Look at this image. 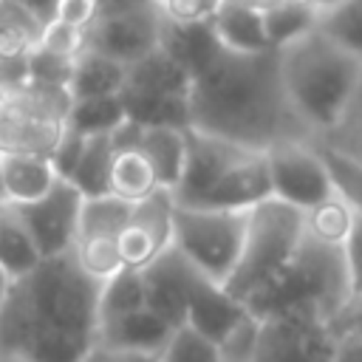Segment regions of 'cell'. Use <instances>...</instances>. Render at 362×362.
<instances>
[{
    "label": "cell",
    "mask_w": 362,
    "mask_h": 362,
    "mask_svg": "<svg viewBox=\"0 0 362 362\" xmlns=\"http://www.w3.org/2000/svg\"><path fill=\"white\" fill-rule=\"evenodd\" d=\"M127 119L122 96H96V99H71L65 124L85 136L113 133Z\"/></svg>",
    "instance_id": "83f0119b"
},
{
    "label": "cell",
    "mask_w": 362,
    "mask_h": 362,
    "mask_svg": "<svg viewBox=\"0 0 362 362\" xmlns=\"http://www.w3.org/2000/svg\"><path fill=\"white\" fill-rule=\"evenodd\" d=\"M337 334L325 320L303 314L260 317L252 362H331Z\"/></svg>",
    "instance_id": "8fae6325"
},
{
    "label": "cell",
    "mask_w": 362,
    "mask_h": 362,
    "mask_svg": "<svg viewBox=\"0 0 362 362\" xmlns=\"http://www.w3.org/2000/svg\"><path fill=\"white\" fill-rule=\"evenodd\" d=\"M354 218H356V206L337 189L328 201H322L305 212V232L320 240L342 246V240L348 238V232L354 226Z\"/></svg>",
    "instance_id": "f1b7e54d"
},
{
    "label": "cell",
    "mask_w": 362,
    "mask_h": 362,
    "mask_svg": "<svg viewBox=\"0 0 362 362\" xmlns=\"http://www.w3.org/2000/svg\"><path fill=\"white\" fill-rule=\"evenodd\" d=\"M99 11H102V0H57V6H54L57 20H65L79 28H90L93 20L99 17Z\"/></svg>",
    "instance_id": "f35d334b"
},
{
    "label": "cell",
    "mask_w": 362,
    "mask_h": 362,
    "mask_svg": "<svg viewBox=\"0 0 362 362\" xmlns=\"http://www.w3.org/2000/svg\"><path fill=\"white\" fill-rule=\"evenodd\" d=\"M130 209H133V201H124L113 192L85 198L76 238H119V232L130 221Z\"/></svg>",
    "instance_id": "484cf974"
},
{
    "label": "cell",
    "mask_w": 362,
    "mask_h": 362,
    "mask_svg": "<svg viewBox=\"0 0 362 362\" xmlns=\"http://www.w3.org/2000/svg\"><path fill=\"white\" fill-rule=\"evenodd\" d=\"M158 362H223V354L218 342L184 322L170 334L164 351L158 354Z\"/></svg>",
    "instance_id": "4dcf8cb0"
},
{
    "label": "cell",
    "mask_w": 362,
    "mask_h": 362,
    "mask_svg": "<svg viewBox=\"0 0 362 362\" xmlns=\"http://www.w3.org/2000/svg\"><path fill=\"white\" fill-rule=\"evenodd\" d=\"M144 283V300L147 308H153L158 317H164L173 328L187 322V305L195 277L201 274L173 243L161 249L147 266L139 269Z\"/></svg>",
    "instance_id": "5bb4252c"
},
{
    "label": "cell",
    "mask_w": 362,
    "mask_h": 362,
    "mask_svg": "<svg viewBox=\"0 0 362 362\" xmlns=\"http://www.w3.org/2000/svg\"><path fill=\"white\" fill-rule=\"evenodd\" d=\"M156 187H161L158 175L139 147L116 150L113 167H110V192L113 195H119L124 201H139V198L150 195Z\"/></svg>",
    "instance_id": "d4e9b609"
},
{
    "label": "cell",
    "mask_w": 362,
    "mask_h": 362,
    "mask_svg": "<svg viewBox=\"0 0 362 362\" xmlns=\"http://www.w3.org/2000/svg\"><path fill=\"white\" fill-rule=\"evenodd\" d=\"M161 249H167L158 238H153L144 226L127 221V226L119 232V252H122V263L130 269H141L147 266Z\"/></svg>",
    "instance_id": "e575fe53"
},
{
    "label": "cell",
    "mask_w": 362,
    "mask_h": 362,
    "mask_svg": "<svg viewBox=\"0 0 362 362\" xmlns=\"http://www.w3.org/2000/svg\"><path fill=\"white\" fill-rule=\"evenodd\" d=\"M317 28L339 48L362 59V0H345L328 11H320Z\"/></svg>",
    "instance_id": "f546056e"
},
{
    "label": "cell",
    "mask_w": 362,
    "mask_h": 362,
    "mask_svg": "<svg viewBox=\"0 0 362 362\" xmlns=\"http://www.w3.org/2000/svg\"><path fill=\"white\" fill-rule=\"evenodd\" d=\"M317 141H325L331 147H339L356 158H362V85L351 102V110L345 116V122L328 136V139H317Z\"/></svg>",
    "instance_id": "d590c367"
},
{
    "label": "cell",
    "mask_w": 362,
    "mask_h": 362,
    "mask_svg": "<svg viewBox=\"0 0 362 362\" xmlns=\"http://www.w3.org/2000/svg\"><path fill=\"white\" fill-rule=\"evenodd\" d=\"M99 280L88 277L74 252L42 257L11 280L0 303V359L85 362L96 342Z\"/></svg>",
    "instance_id": "6da1fadb"
},
{
    "label": "cell",
    "mask_w": 362,
    "mask_h": 362,
    "mask_svg": "<svg viewBox=\"0 0 362 362\" xmlns=\"http://www.w3.org/2000/svg\"><path fill=\"white\" fill-rule=\"evenodd\" d=\"M334 334H345V331H354V334H362V291L356 294H348L345 305L334 314V320L328 322Z\"/></svg>",
    "instance_id": "60d3db41"
},
{
    "label": "cell",
    "mask_w": 362,
    "mask_h": 362,
    "mask_svg": "<svg viewBox=\"0 0 362 362\" xmlns=\"http://www.w3.org/2000/svg\"><path fill=\"white\" fill-rule=\"evenodd\" d=\"M59 181L51 156L28 150H0V189L11 204L42 198Z\"/></svg>",
    "instance_id": "e0dca14e"
},
{
    "label": "cell",
    "mask_w": 362,
    "mask_h": 362,
    "mask_svg": "<svg viewBox=\"0 0 362 362\" xmlns=\"http://www.w3.org/2000/svg\"><path fill=\"white\" fill-rule=\"evenodd\" d=\"M161 25L164 17L150 0L107 8L88 28V48L130 65L161 45Z\"/></svg>",
    "instance_id": "30bf717a"
},
{
    "label": "cell",
    "mask_w": 362,
    "mask_h": 362,
    "mask_svg": "<svg viewBox=\"0 0 362 362\" xmlns=\"http://www.w3.org/2000/svg\"><path fill=\"white\" fill-rule=\"evenodd\" d=\"M209 28L221 48L238 51V54H257V51H274L266 40L263 28V11L252 0H218Z\"/></svg>",
    "instance_id": "2e32d148"
},
{
    "label": "cell",
    "mask_w": 362,
    "mask_h": 362,
    "mask_svg": "<svg viewBox=\"0 0 362 362\" xmlns=\"http://www.w3.org/2000/svg\"><path fill=\"white\" fill-rule=\"evenodd\" d=\"M68 107L71 93L62 88L23 85L0 90V150L51 156L65 130Z\"/></svg>",
    "instance_id": "ba28073f"
},
{
    "label": "cell",
    "mask_w": 362,
    "mask_h": 362,
    "mask_svg": "<svg viewBox=\"0 0 362 362\" xmlns=\"http://www.w3.org/2000/svg\"><path fill=\"white\" fill-rule=\"evenodd\" d=\"M175 328L158 317L153 308L141 305L136 311H127L122 317L105 320L96 328V342L99 345H113V348H130V351H147V354H161L170 334Z\"/></svg>",
    "instance_id": "ac0fdd59"
},
{
    "label": "cell",
    "mask_w": 362,
    "mask_h": 362,
    "mask_svg": "<svg viewBox=\"0 0 362 362\" xmlns=\"http://www.w3.org/2000/svg\"><path fill=\"white\" fill-rule=\"evenodd\" d=\"M246 317H249V305L232 297L223 288V283L209 280L204 272L195 277L187 305V322L195 331H201L204 337L221 345Z\"/></svg>",
    "instance_id": "9a60e30c"
},
{
    "label": "cell",
    "mask_w": 362,
    "mask_h": 362,
    "mask_svg": "<svg viewBox=\"0 0 362 362\" xmlns=\"http://www.w3.org/2000/svg\"><path fill=\"white\" fill-rule=\"evenodd\" d=\"M272 198H280L303 212L328 201L337 192L331 167L314 139H280L263 150Z\"/></svg>",
    "instance_id": "9c48e42d"
},
{
    "label": "cell",
    "mask_w": 362,
    "mask_h": 362,
    "mask_svg": "<svg viewBox=\"0 0 362 362\" xmlns=\"http://www.w3.org/2000/svg\"><path fill=\"white\" fill-rule=\"evenodd\" d=\"M255 147L229 141L223 136L198 130L187 124V158L181 178L173 189L175 204L181 206H204L209 192L221 184V178Z\"/></svg>",
    "instance_id": "4fadbf2b"
},
{
    "label": "cell",
    "mask_w": 362,
    "mask_h": 362,
    "mask_svg": "<svg viewBox=\"0 0 362 362\" xmlns=\"http://www.w3.org/2000/svg\"><path fill=\"white\" fill-rule=\"evenodd\" d=\"M74 257L82 266V272L99 283L124 266L119 252V238H76Z\"/></svg>",
    "instance_id": "1f68e13d"
},
{
    "label": "cell",
    "mask_w": 362,
    "mask_h": 362,
    "mask_svg": "<svg viewBox=\"0 0 362 362\" xmlns=\"http://www.w3.org/2000/svg\"><path fill=\"white\" fill-rule=\"evenodd\" d=\"M189 68L164 45L127 65V82L119 93L130 119L141 124H189Z\"/></svg>",
    "instance_id": "52a82bcc"
},
{
    "label": "cell",
    "mask_w": 362,
    "mask_h": 362,
    "mask_svg": "<svg viewBox=\"0 0 362 362\" xmlns=\"http://www.w3.org/2000/svg\"><path fill=\"white\" fill-rule=\"evenodd\" d=\"M40 252L17 212V204L0 195V266L11 274L20 277L31 272L40 263Z\"/></svg>",
    "instance_id": "44dd1931"
},
{
    "label": "cell",
    "mask_w": 362,
    "mask_h": 362,
    "mask_svg": "<svg viewBox=\"0 0 362 362\" xmlns=\"http://www.w3.org/2000/svg\"><path fill=\"white\" fill-rule=\"evenodd\" d=\"M82 201H85V195L68 178H59L42 198L17 204V212L25 223L40 257H57V255L74 252Z\"/></svg>",
    "instance_id": "7c38bea8"
},
{
    "label": "cell",
    "mask_w": 362,
    "mask_h": 362,
    "mask_svg": "<svg viewBox=\"0 0 362 362\" xmlns=\"http://www.w3.org/2000/svg\"><path fill=\"white\" fill-rule=\"evenodd\" d=\"M127 82V65L85 48L76 59H74V71H71V82H68V93L71 99H96V96H119L124 90Z\"/></svg>",
    "instance_id": "ffe728a7"
},
{
    "label": "cell",
    "mask_w": 362,
    "mask_h": 362,
    "mask_svg": "<svg viewBox=\"0 0 362 362\" xmlns=\"http://www.w3.org/2000/svg\"><path fill=\"white\" fill-rule=\"evenodd\" d=\"M11 280H14V277L0 266V303H3V297H6V291H8V286H11Z\"/></svg>",
    "instance_id": "ee69618b"
},
{
    "label": "cell",
    "mask_w": 362,
    "mask_h": 362,
    "mask_svg": "<svg viewBox=\"0 0 362 362\" xmlns=\"http://www.w3.org/2000/svg\"><path fill=\"white\" fill-rule=\"evenodd\" d=\"M85 141H88L85 133H79V130H74L71 124H65V130H62L57 147L51 150V161H54V170H57L59 178H68V175L74 173V167H76V161H79V156H82Z\"/></svg>",
    "instance_id": "8d00e7d4"
},
{
    "label": "cell",
    "mask_w": 362,
    "mask_h": 362,
    "mask_svg": "<svg viewBox=\"0 0 362 362\" xmlns=\"http://www.w3.org/2000/svg\"><path fill=\"white\" fill-rule=\"evenodd\" d=\"M189 127L266 150L280 139H311L288 105L277 51L218 48L189 85Z\"/></svg>",
    "instance_id": "7a4b0ae2"
},
{
    "label": "cell",
    "mask_w": 362,
    "mask_h": 362,
    "mask_svg": "<svg viewBox=\"0 0 362 362\" xmlns=\"http://www.w3.org/2000/svg\"><path fill=\"white\" fill-rule=\"evenodd\" d=\"M311 3H314L317 11H328V8H334V6H339V3H345V0H311Z\"/></svg>",
    "instance_id": "f6af8a7d"
},
{
    "label": "cell",
    "mask_w": 362,
    "mask_h": 362,
    "mask_svg": "<svg viewBox=\"0 0 362 362\" xmlns=\"http://www.w3.org/2000/svg\"><path fill=\"white\" fill-rule=\"evenodd\" d=\"M351 294L342 246L320 240L305 232L294 257L246 300L257 317L269 314H303L331 322Z\"/></svg>",
    "instance_id": "277c9868"
},
{
    "label": "cell",
    "mask_w": 362,
    "mask_h": 362,
    "mask_svg": "<svg viewBox=\"0 0 362 362\" xmlns=\"http://www.w3.org/2000/svg\"><path fill=\"white\" fill-rule=\"evenodd\" d=\"M136 147L147 156L153 164L158 184L167 189H175L184 158H187V127L178 124H141L139 122V139Z\"/></svg>",
    "instance_id": "d6986e66"
},
{
    "label": "cell",
    "mask_w": 362,
    "mask_h": 362,
    "mask_svg": "<svg viewBox=\"0 0 362 362\" xmlns=\"http://www.w3.org/2000/svg\"><path fill=\"white\" fill-rule=\"evenodd\" d=\"M113 156H116V147H113L110 133L88 136V141H85V147H82V156H79L74 173L68 175V181H71L85 198L110 192V167H113Z\"/></svg>",
    "instance_id": "603a6c76"
},
{
    "label": "cell",
    "mask_w": 362,
    "mask_h": 362,
    "mask_svg": "<svg viewBox=\"0 0 362 362\" xmlns=\"http://www.w3.org/2000/svg\"><path fill=\"white\" fill-rule=\"evenodd\" d=\"M45 20L20 0H0V57H25L37 48Z\"/></svg>",
    "instance_id": "cb8c5ba5"
},
{
    "label": "cell",
    "mask_w": 362,
    "mask_h": 362,
    "mask_svg": "<svg viewBox=\"0 0 362 362\" xmlns=\"http://www.w3.org/2000/svg\"><path fill=\"white\" fill-rule=\"evenodd\" d=\"M260 11H263L266 40L274 51H280L283 45L294 42L297 37L314 31L317 17H320V11L314 8L311 0H274V3L260 6Z\"/></svg>",
    "instance_id": "7402d4cb"
},
{
    "label": "cell",
    "mask_w": 362,
    "mask_h": 362,
    "mask_svg": "<svg viewBox=\"0 0 362 362\" xmlns=\"http://www.w3.org/2000/svg\"><path fill=\"white\" fill-rule=\"evenodd\" d=\"M23 6H28L37 17H42V20H51L54 17V6H57V0H20Z\"/></svg>",
    "instance_id": "7bdbcfd3"
},
{
    "label": "cell",
    "mask_w": 362,
    "mask_h": 362,
    "mask_svg": "<svg viewBox=\"0 0 362 362\" xmlns=\"http://www.w3.org/2000/svg\"><path fill=\"white\" fill-rule=\"evenodd\" d=\"M331 362H362V334H354V331L337 334Z\"/></svg>",
    "instance_id": "b9f144b4"
},
{
    "label": "cell",
    "mask_w": 362,
    "mask_h": 362,
    "mask_svg": "<svg viewBox=\"0 0 362 362\" xmlns=\"http://www.w3.org/2000/svg\"><path fill=\"white\" fill-rule=\"evenodd\" d=\"M74 59L76 57H59L54 51L45 48H31L28 54V82L25 85H37V88H62L68 90L71 82V71H74Z\"/></svg>",
    "instance_id": "d6a6232c"
},
{
    "label": "cell",
    "mask_w": 362,
    "mask_h": 362,
    "mask_svg": "<svg viewBox=\"0 0 362 362\" xmlns=\"http://www.w3.org/2000/svg\"><path fill=\"white\" fill-rule=\"evenodd\" d=\"M303 238H305L303 209L280 198L260 201L257 206L249 209L243 249L223 288L240 303H246L294 257Z\"/></svg>",
    "instance_id": "5b68a950"
},
{
    "label": "cell",
    "mask_w": 362,
    "mask_h": 362,
    "mask_svg": "<svg viewBox=\"0 0 362 362\" xmlns=\"http://www.w3.org/2000/svg\"><path fill=\"white\" fill-rule=\"evenodd\" d=\"M85 362H158V354L130 351V348H113V345L93 342V348L88 351Z\"/></svg>",
    "instance_id": "ab89813d"
},
{
    "label": "cell",
    "mask_w": 362,
    "mask_h": 362,
    "mask_svg": "<svg viewBox=\"0 0 362 362\" xmlns=\"http://www.w3.org/2000/svg\"><path fill=\"white\" fill-rule=\"evenodd\" d=\"M249 209L175 206L173 246L209 280L226 283L246 238Z\"/></svg>",
    "instance_id": "8992f818"
},
{
    "label": "cell",
    "mask_w": 362,
    "mask_h": 362,
    "mask_svg": "<svg viewBox=\"0 0 362 362\" xmlns=\"http://www.w3.org/2000/svg\"><path fill=\"white\" fill-rule=\"evenodd\" d=\"M252 3H257V6H266V3H274V0H252Z\"/></svg>",
    "instance_id": "bcb514c9"
},
{
    "label": "cell",
    "mask_w": 362,
    "mask_h": 362,
    "mask_svg": "<svg viewBox=\"0 0 362 362\" xmlns=\"http://www.w3.org/2000/svg\"><path fill=\"white\" fill-rule=\"evenodd\" d=\"M37 45L45 51H54L59 57H79L88 48V28H79V25L51 17V20H45Z\"/></svg>",
    "instance_id": "836d02e7"
},
{
    "label": "cell",
    "mask_w": 362,
    "mask_h": 362,
    "mask_svg": "<svg viewBox=\"0 0 362 362\" xmlns=\"http://www.w3.org/2000/svg\"><path fill=\"white\" fill-rule=\"evenodd\" d=\"M141 305H147V300H144V283H141V272L139 269L122 266L116 274H110L107 280L99 283V303H96L99 322L122 317V314L136 311Z\"/></svg>",
    "instance_id": "4316f807"
},
{
    "label": "cell",
    "mask_w": 362,
    "mask_h": 362,
    "mask_svg": "<svg viewBox=\"0 0 362 362\" xmlns=\"http://www.w3.org/2000/svg\"><path fill=\"white\" fill-rule=\"evenodd\" d=\"M342 257H345V269H348L351 294H356V291H362V209H356L354 226H351L348 238L342 240Z\"/></svg>",
    "instance_id": "74e56055"
},
{
    "label": "cell",
    "mask_w": 362,
    "mask_h": 362,
    "mask_svg": "<svg viewBox=\"0 0 362 362\" xmlns=\"http://www.w3.org/2000/svg\"><path fill=\"white\" fill-rule=\"evenodd\" d=\"M277 59L288 105L300 124L314 141L328 139L345 122L362 85V59L339 48L320 28L283 45Z\"/></svg>",
    "instance_id": "3957f363"
}]
</instances>
